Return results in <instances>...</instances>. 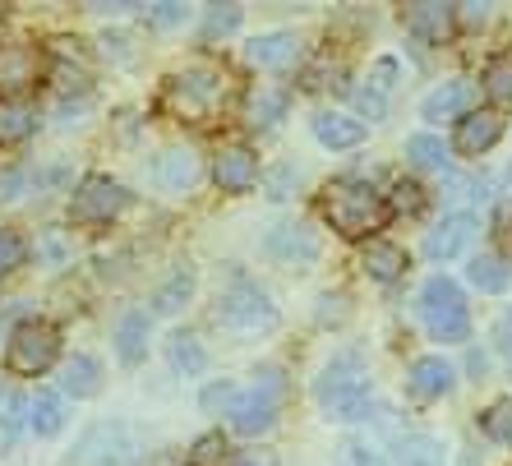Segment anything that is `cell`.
Instances as JSON below:
<instances>
[{
    "label": "cell",
    "mask_w": 512,
    "mask_h": 466,
    "mask_svg": "<svg viewBox=\"0 0 512 466\" xmlns=\"http://www.w3.org/2000/svg\"><path fill=\"white\" fill-rule=\"evenodd\" d=\"M323 217H328V227L342 240H370L388 227L393 208H388V199L374 190L370 180L342 176L323 190Z\"/></svg>",
    "instance_id": "1"
},
{
    "label": "cell",
    "mask_w": 512,
    "mask_h": 466,
    "mask_svg": "<svg viewBox=\"0 0 512 466\" xmlns=\"http://www.w3.org/2000/svg\"><path fill=\"white\" fill-rule=\"evenodd\" d=\"M319 407L337 420H360L370 411V360L360 351H342L323 365L319 383H314Z\"/></svg>",
    "instance_id": "2"
},
{
    "label": "cell",
    "mask_w": 512,
    "mask_h": 466,
    "mask_svg": "<svg viewBox=\"0 0 512 466\" xmlns=\"http://www.w3.org/2000/svg\"><path fill=\"white\" fill-rule=\"evenodd\" d=\"M227 102V74L213 70V65H190V70H176L162 84V107L171 111L185 125H203L213 120Z\"/></svg>",
    "instance_id": "3"
},
{
    "label": "cell",
    "mask_w": 512,
    "mask_h": 466,
    "mask_svg": "<svg viewBox=\"0 0 512 466\" xmlns=\"http://www.w3.org/2000/svg\"><path fill=\"white\" fill-rule=\"evenodd\" d=\"M420 319H425L429 337L434 342H466L471 337V314H466L462 287L453 277H429L425 291H420Z\"/></svg>",
    "instance_id": "4"
},
{
    "label": "cell",
    "mask_w": 512,
    "mask_h": 466,
    "mask_svg": "<svg viewBox=\"0 0 512 466\" xmlns=\"http://www.w3.org/2000/svg\"><path fill=\"white\" fill-rule=\"evenodd\" d=\"M56 360H60V328L56 323L24 319L10 333V347H5V365H10V374H19V379H37V374H47Z\"/></svg>",
    "instance_id": "5"
},
{
    "label": "cell",
    "mask_w": 512,
    "mask_h": 466,
    "mask_svg": "<svg viewBox=\"0 0 512 466\" xmlns=\"http://www.w3.org/2000/svg\"><path fill=\"white\" fill-rule=\"evenodd\" d=\"M217 323L227 328H240V333H254V328H273L277 310H273V296L250 282V277H236L222 296H217Z\"/></svg>",
    "instance_id": "6"
},
{
    "label": "cell",
    "mask_w": 512,
    "mask_h": 466,
    "mask_svg": "<svg viewBox=\"0 0 512 466\" xmlns=\"http://www.w3.org/2000/svg\"><path fill=\"white\" fill-rule=\"evenodd\" d=\"M277 397H282V370H259V388L254 393H240L236 397V407L227 411L231 420V430L245 434V439H254V434H268L277 425Z\"/></svg>",
    "instance_id": "7"
},
{
    "label": "cell",
    "mask_w": 512,
    "mask_h": 466,
    "mask_svg": "<svg viewBox=\"0 0 512 466\" xmlns=\"http://www.w3.org/2000/svg\"><path fill=\"white\" fill-rule=\"evenodd\" d=\"M125 208H130V190L111 176H88L70 199V217L74 222H84V227H93V222H111V217H120Z\"/></svg>",
    "instance_id": "8"
},
{
    "label": "cell",
    "mask_w": 512,
    "mask_h": 466,
    "mask_svg": "<svg viewBox=\"0 0 512 466\" xmlns=\"http://www.w3.org/2000/svg\"><path fill=\"white\" fill-rule=\"evenodd\" d=\"M134 457V443H130V430L107 420V425H93L84 434V443L74 448V462L79 466H125Z\"/></svg>",
    "instance_id": "9"
},
{
    "label": "cell",
    "mask_w": 512,
    "mask_h": 466,
    "mask_svg": "<svg viewBox=\"0 0 512 466\" xmlns=\"http://www.w3.org/2000/svg\"><path fill=\"white\" fill-rule=\"evenodd\" d=\"M37 79H42V56L28 42L0 47V97L5 102H19L28 88H37Z\"/></svg>",
    "instance_id": "10"
},
{
    "label": "cell",
    "mask_w": 512,
    "mask_h": 466,
    "mask_svg": "<svg viewBox=\"0 0 512 466\" xmlns=\"http://www.w3.org/2000/svg\"><path fill=\"white\" fill-rule=\"evenodd\" d=\"M393 88H397V60L393 56H379L365 74V84L356 88V107L365 120H383L388 107H393Z\"/></svg>",
    "instance_id": "11"
},
{
    "label": "cell",
    "mask_w": 512,
    "mask_h": 466,
    "mask_svg": "<svg viewBox=\"0 0 512 466\" xmlns=\"http://www.w3.org/2000/svg\"><path fill=\"white\" fill-rule=\"evenodd\" d=\"M213 180L222 194H250L259 185V157L245 144H231L213 157Z\"/></svg>",
    "instance_id": "12"
},
{
    "label": "cell",
    "mask_w": 512,
    "mask_h": 466,
    "mask_svg": "<svg viewBox=\"0 0 512 466\" xmlns=\"http://www.w3.org/2000/svg\"><path fill=\"white\" fill-rule=\"evenodd\" d=\"M402 19L420 42H429V47H443V42L457 33V10L453 5H439V0H416V5H406Z\"/></svg>",
    "instance_id": "13"
},
{
    "label": "cell",
    "mask_w": 512,
    "mask_h": 466,
    "mask_svg": "<svg viewBox=\"0 0 512 466\" xmlns=\"http://www.w3.org/2000/svg\"><path fill=\"white\" fill-rule=\"evenodd\" d=\"M499 134H503V116L494 107H480V111H466L462 120H457V139L453 148L462 157H480L489 153V148L499 144Z\"/></svg>",
    "instance_id": "14"
},
{
    "label": "cell",
    "mask_w": 512,
    "mask_h": 466,
    "mask_svg": "<svg viewBox=\"0 0 512 466\" xmlns=\"http://www.w3.org/2000/svg\"><path fill=\"white\" fill-rule=\"evenodd\" d=\"M194 180H199V157H194V148L171 144L153 157V185L157 190L176 194V190H190Z\"/></svg>",
    "instance_id": "15"
},
{
    "label": "cell",
    "mask_w": 512,
    "mask_h": 466,
    "mask_svg": "<svg viewBox=\"0 0 512 466\" xmlns=\"http://www.w3.org/2000/svg\"><path fill=\"white\" fill-rule=\"evenodd\" d=\"M245 56H250V65H259V70H296L305 47H300L296 33H259L250 47H245Z\"/></svg>",
    "instance_id": "16"
},
{
    "label": "cell",
    "mask_w": 512,
    "mask_h": 466,
    "mask_svg": "<svg viewBox=\"0 0 512 466\" xmlns=\"http://www.w3.org/2000/svg\"><path fill=\"white\" fill-rule=\"evenodd\" d=\"M457 383V370L448 365L443 356H420L416 365H411V379H406V388H411V397L416 402H434V397H448Z\"/></svg>",
    "instance_id": "17"
},
{
    "label": "cell",
    "mask_w": 512,
    "mask_h": 466,
    "mask_svg": "<svg viewBox=\"0 0 512 466\" xmlns=\"http://www.w3.org/2000/svg\"><path fill=\"white\" fill-rule=\"evenodd\" d=\"M471 236H476V213H448L439 227L429 231L425 254L429 259H453V254H462L471 245Z\"/></svg>",
    "instance_id": "18"
},
{
    "label": "cell",
    "mask_w": 512,
    "mask_h": 466,
    "mask_svg": "<svg viewBox=\"0 0 512 466\" xmlns=\"http://www.w3.org/2000/svg\"><path fill=\"white\" fill-rule=\"evenodd\" d=\"M360 268H365L379 287H393L397 277L411 268V254H406L402 245H393V240H370L365 254H360Z\"/></svg>",
    "instance_id": "19"
},
{
    "label": "cell",
    "mask_w": 512,
    "mask_h": 466,
    "mask_svg": "<svg viewBox=\"0 0 512 466\" xmlns=\"http://www.w3.org/2000/svg\"><path fill=\"white\" fill-rule=\"evenodd\" d=\"M365 134H370V125L356 116H337V111H319L314 116V139H319L323 148H333V153H342V148H360L365 144Z\"/></svg>",
    "instance_id": "20"
},
{
    "label": "cell",
    "mask_w": 512,
    "mask_h": 466,
    "mask_svg": "<svg viewBox=\"0 0 512 466\" xmlns=\"http://www.w3.org/2000/svg\"><path fill=\"white\" fill-rule=\"evenodd\" d=\"M471 93L476 88L466 84V79H448L443 88H434V93L425 97V107H420V116L429 120V125H443V120H462L466 111H471Z\"/></svg>",
    "instance_id": "21"
},
{
    "label": "cell",
    "mask_w": 512,
    "mask_h": 466,
    "mask_svg": "<svg viewBox=\"0 0 512 466\" xmlns=\"http://www.w3.org/2000/svg\"><path fill=\"white\" fill-rule=\"evenodd\" d=\"M466 277H471V287L480 291V296H503V291L512 287V263L503 259V254H471V263H466Z\"/></svg>",
    "instance_id": "22"
},
{
    "label": "cell",
    "mask_w": 512,
    "mask_h": 466,
    "mask_svg": "<svg viewBox=\"0 0 512 466\" xmlns=\"http://www.w3.org/2000/svg\"><path fill=\"white\" fill-rule=\"evenodd\" d=\"M65 420H70L65 393H51V388H42V393L28 402V430H33L37 439H51V434H60V430H65Z\"/></svg>",
    "instance_id": "23"
},
{
    "label": "cell",
    "mask_w": 512,
    "mask_h": 466,
    "mask_svg": "<svg viewBox=\"0 0 512 466\" xmlns=\"http://www.w3.org/2000/svg\"><path fill=\"white\" fill-rule=\"evenodd\" d=\"M148 333H153L148 310H130L116 323V356L125 360V365H139V360L148 356Z\"/></svg>",
    "instance_id": "24"
},
{
    "label": "cell",
    "mask_w": 512,
    "mask_h": 466,
    "mask_svg": "<svg viewBox=\"0 0 512 466\" xmlns=\"http://www.w3.org/2000/svg\"><path fill=\"white\" fill-rule=\"evenodd\" d=\"M268 254H277L282 263H310L314 254H319V240L310 236V227H296V222H282V227H273V236H268Z\"/></svg>",
    "instance_id": "25"
},
{
    "label": "cell",
    "mask_w": 512,
    "mask_h": 466,
    "mask_svg": "<svg viewBox=\"0 0 512 466\" xmlns=\"http://www.w3.org/2000/svg\"><path fill=\"white\" fill-rule=\"evenodd\" d=\"M33 130H37V107L28 102V97H19V102H0V144H24Z\"/></svg>",
    "instance_id": "26"
},
{
    "label": "cell",
    "mask_w": 512,
    "mask_h": 466,
    "mask_svg": "<svg viewBox=\"0 0 512 466\" xmlns=\"http://www.w3.org/2000/svg\"><path fill=\"white\" fill-rule=\"evenodd\" d=\"M190 296H194V268L185 263V268H171V277L157 287L153 310L157 314H180L185 305H190Z\"/></svg>",
    "instance_id": "27"
},
{
    "label": "cell",
    "mask_w": 512,
    "mask_h": 466,
    "mask_svg": "<svg viewBox=\"0 0 512 466\" xmlns=\"http://www.w3.org/2000/svg\"><path fill=\"white\" fill-rule=\"evenodd\" d=\"M97 383H102V365L93 356H74L65 370H60V393L65 397H93Z\"/></svg>",
    "instance_id": "28"
},
{
    "label": "cell",
    "mask_w": 512,
    "mask_h": 466,
    "mask_svg": "<svg viewBox=\"0 0 512 466\" xmlns=\"http://www.w3.org/2000/svg\"><path fill=\"white\" fill-rule=\"evenodd\" d=\"M406 157H411L420 171H448L453 167V148L443 144L439 134H411V139H406Z\"/></svg>",
    "instance_id": "29"
},
{
    "label": "cell",
    "mask_w": 512,
    "mask_h": 466,
    "mask_svg": "<svg viewBox=\"0 0 512 466\" xmlns=\"http://www.w3.org/2000/svg\"><path fill=\"white\" fill-rule=\"evenodd\" d=\"M286 107H291L286 88H254L250 102H245V120H250L254 130H259V125H277V120L286 116Z\"/></svg>",
    "instance_id": "30"
},
{
    "label": "cell",
    "mask_w": 512,
    "mask_h": 466,
    "mask_svg": "<svg viewBox=\"0 0 512 466\" xmlns=\"http://www.w3.org/2000/svg\"><path fill=\"white\" fill-rule=\"evenodd\" d=\"M393 466H443V443L429 434H411L393 448Z\"/></svg>",
    "instance_id": "31"
},
{
    "label": "cell",
    "mask_w": 512,
    "mask_h": 466,
    "mask_svg": "<svg viewBox=\"0 0 512 466\" xmlns=\"http://www.w3.org/2000/svg\"><path fill=\"white\" fill-rule=\"evenodd\" d=\"M480 430L494 443H508L512 448V397H499V402H489V407L480 411Z\"/></svg>",
    "instance_id": "32"
},
{
    "label": "cell",
    "mask_w": 512,
    "mask_h": 466,
    "mask_svg": "<svg viewBox=\"0 0 512 466\" xmlns=\"http://www.w3.org/2000/svg\"><path fill=\"white\" fill-rule=\"evenodd\" d=\"M167 356H171V365H176L180 374H199L203 370V347H199V337H194V333H176V337H171Z\"/></svg>",
    "instance_id": "33"
},
{
    "label": "cell",
    "mask_w": 512,
    "mask_h": 466,
    "mask_svg": "<svg viewBox=\"0 0 512 466\" xmlns=\"http://www.w3.org/2000/svg\"><path fill=\"white\" fill-rule=\"evenodd\" d=\"M485 93L494 102H512V56H494L485 65Z\"/></svg>",
    "instance_id": "34"
},
{
    "label": "cell",
    "mask_w": 512,
    "mask_h": 466,
    "mask_svg": "<svg viewBox=\"0 0 512 466\" xmlns=\"http://www.w3.org/2000/svg\"><path fill=\"white\" fill-rule=\"evenodd\" d=\"M240 5H213V10L203 14V37H231L240 28Z\"/></svg>",
    "instance_id": "35"
},
{
    "label": "cell",
    "mask_w": 512,
    "mask_h": 466,
    "mask_svg": "<svg viewBox=\"0 0 512 466\" xmlns=\"http://www.w3.org/2000/svg\"><path fill=\"white\" fill-rule=\"evenodd\" d=\"M222 457H227V434H222V430H213V434H203V439H194L190 466H222Z\"/></svg>",
    "instance_id": "36"
},
{
    "label": "cell",
    "mask_w": 512,
    "mask_h": 466,
    "mask_svg": "<svg viewBox=\"0 0 512 466\" xmlns=\"http://www.w3.org/2000/svg\"><path fill=\"white\" fill-rule=\"evenodd\" d=\"M24 259H28L24 236H19V231H10V227H0V277L14 273V268H19Z\"/></svg>",
    "instance_id": "37"
},
{
    "label": "cell",
    "mask_w": 512,
    "mask_h": 466,
    "mask_svg": "<svg viewBox=\"0 0 512 466\" xmlns=\"http://www.w3.org/2000/svg\"><path fill=\"white\" fill-rule=\"evenodd\" d=\"M388 208H393V213H420V208H425V190H420L416 180H397Z\"/></svg>",
    "instance_id": "38"
},
{
    "label": "cell",
    "mask_w": 512,
    "mask_h": 466,
    "mask_svg": "<svg viewBox=\"0 0 512 466\" xmlns=\"http://www.w3.org/2000/svg\"><path fill=\"white\" fill-rule=\"evenodd\" d=\"M236 383H208L203 388V411H231L236 407Z\"/></svg>",
    "instance_id": "39"
},
{
    "label": "cell",
    "mask_w": 512,
    "mask_h": 466,
    "mask_svg": "<svg viewBox=\"0 0 512 466\" xmlns=\"http://www.w3.org/2000/svg\"><path fill=\"white\" fill-rule=\"evenodd\" d=\"M19 420H24V402L14 388H0V425L5 430H19Z\"/></svg>",
    "instance_id": "40"
},
{
    "label": "cell",
    "mask_w": 512,
    "mask_h": 466,
    "mask_svg": "<svg viewBox=\"0 0 512 466\" xmlns=\"http://www.w3.org/2000/svg\"><path fill=\"white\" fill-rule=\"evenodd\" d=\"M494 347H499L503 360H512V314H503V319L494 323Z\"/></svg>",
    "instance_id": "41"
},
{
    "label": "cell",
    "mask_w": 512,
    "mask_h": 466,
    "mask_svg": "<svg viewBox=\"0 0 512 466\" xmlns=\"http://www.w3.org/2000/svg\"><path fill=\"white\" fill-rule=\"evenodd\" d=\"M148 14H153V24H157V28H176L180 19H185V5H153Z\"/></svg>",
    "instance_id": "42"
},
{
    "label": "cell",
    "mask_w": 512,
    "mask_h": 466,
    "mask_svg": "<svg viewBox=\"0 0 512 466\" xmlns=\"http://www.w3.org/2000/svg\"><path fill=\"white\" fill-rule=\"evenodd\" d=\"M457 24L462 28H485L489 24V5H462V10H457Z\"/></svg>",
    "instance_id": "43"
},
{
    "label": "cell",
    "mask_w": 512,
    "mask_h": 466,
    "mask_svg": "<svg viewBox=\"0 0 512 466\" xmlns=\"http://www.w3.org/2000/svg\"><path fill=\"white\" fill-rule=\"evenodd\" d=\"M291 180H296V171H291V167H277L273 171V199H286V185H291Z\"/></svg>",
    "instance_id": "44"
},
{
    "label": "cell",
    "mask_w": 512,
    "mask_h": 466,
    "mask_svg": "<svg viewBox=\"0 0 512 466\" xmlns=\"http://www.w3.org/2000/svg\"><path fill=\"white\" fill-rule=\"evenodd\" d=\"M236 466H277V453H245L236 457Z\"/></svg>",
    "instance_id": "45"
},
{
    "label": "cell",
    "mask_w": 512,
    "mask_h": 466,
    "mask_svg": "<svg viewBox=\"0 0 512 466\" xmlns=\"http://www.w3.org/2000/svg\"><path fill=\"white\" fill-rule=\"evenodd\" d=\"M508 199H512V167H508Z\"/></svg>",
    "instance_id": "46"
},
{
    "label": "cell",
    "mask_w": 512,
    "mask_h": 466,
    "mask_svg": "<svg viewBox=\"0 0 512 466\" xmlns=\"http://www.w3.org/2000/svg\"><path fill=\"white\" fill-rule=\"evenodd\" d=\"M0 19H5V5H0Z\"/></svg>",
    "instance_id": "47"
}]
</instances>
